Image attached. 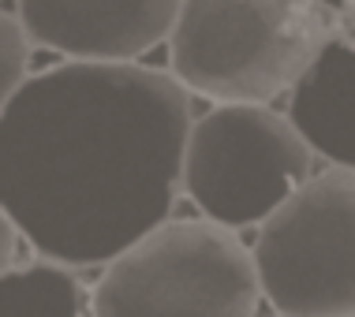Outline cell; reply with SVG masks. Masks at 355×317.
Instances as JSON below:
<instances>
[{
  "mask_svg": "<svg viewBox=\"0 0 355 317\" xmlns=\"http://www.w3.org/2000/svg\"><path fill=\"white\" fill-rule=\"evenodd\" d=\"M187 90L146 64H56L0 120V206L45 262L109 265L184 190Z\"/></svg>",
  "mask_w": 355,
  "mask_h": 317,
  "instance_id": "6da1fadb",
  "label": "cell"
},
{
  "mask_svg": "<svg viewBox=\"0 0 355 317\" xmlns=\"http://www.w3.org/2000/svg\"><path fill=\"white\" fill-rule=\"evenodd\" d=\"M314 8L288 0H187L168 37L172 79L220 105H258L295 90L322 49Z\"/></svg>",
  "mask_w": 355,
  "mask_h": 317,
  "instance_id": "7a4b0ae2",
  "label": "cell"
},
{
  "mask_svg": "<svg viewBox=\"0 0 355 317\" xmlns=\"http://www.w3.org/2000/svg\"><path fill=\"white\" fill-rule=\"evenodd\" d=\"M254 251L214 220H165L105 265L90 317H254Z\"/></svg>",
  "mask_w": 355,
  "mask_h": 317,
  "instance_id": "3957f363",
  "label": "cell"
},
{
  "mask_svg": "<svg viewBox=\"0 0 355 317\" xmlns=\"http://www.w3.org/2000/svg\"><path fill=\"white\" fill-rule=\"evenodd\" d=\"M311 172V146L292 120L258 105H217L191 123L184 194L202 220L228 228L266 224L292 201Z\"/></svg>",
  "mask_w": 355,
  "mask_h": 317,
  "instance_id": "277c9868",
  "label": "cell"
},
{
  "mask_svg": "<svg viewBox=\"0 0 355 317\" xmlns=\"http://www.w3.org/2000/svg\"><path fill=\"white\" fill-rule=\"evenodd\" d=\"M254 265L281 317H355V172L306 179L262 224Z\"/></svg>",
  "mask_w": 355,
  "mask_h": 317,
  "instance_id": "5b68a950",
  "label": "cell"
},
{
  "mask_svg": "<svg viewBox=\"0 0 355 317\" xmlns=\"http://www.w3.org/2000/svg\"><path fill=\"white\" fill-rule=\"evenodd\" d=\"M31 42L68 64H139L165 45L180 19L176 0H23L15 8Z\"/></svg>",
  "mask_w": 355,
  "mask_h": 317,
  "instance_id": "8992f818",
  "label": "cell"
},
{
  "mask_svg": "<svg viewBox=\"0 0 355 317\" xmlns=\"http://www.w3.org/2000/svg\"><path fill=\"white\" fill-rule=\"evenodd\" d=\"M288 120L311 153L355 172V45L325 42L292 90Z\"/></svg>",
  "mask_w": 355,
  "mask_h": 317,
  "instance_id": "52a82bcc",
  "label": "cell"
},
{
  "mask_svg": "<svg viewBox=\"0 0 355 317\" xmlns=\"http://www.w3.org/2000/svg\"><path fill=\"white\" fill-rule=\"evenodd\" d=\"M0 317H90V295L64 265L8 269L0 276Z\"/></svg>",
  "mask_w": 355,
  "mask_h": 317,
  "instance_id": "ba28073f",
  "label": "cell"
},
{
  "mask_svg": "<svg viewBox=\"0 0 355 317\" xmlns=\"http://www.w3.org/2000/svg\"><path fill=\"white\" fill-rule=\"evenodd\" d=\"M31 34L23 30L19 15L0 12V120L15 93L26 86V64H31Z\"/></svg>",
  "mask_w": 355,
  "mask_h": 317,
  "instance_id": "9c48e42d",
  "label": "cell"
},
{
  "mask_svg": "<svg viewBox=\"0 0 355 317\" xmlns=\"http://www.w3.org/2000/svg\"><path fill=\"white\" fill-rule=\"evenodd\" d=\"M15 251H19V228L12 224V217L4 213V206H0V276L12 269Z\"/></svg>",
  "mask_w": 355,
  "mask_h": 317,
  "instance_id": "30bf717a",
  "label": "cell"
},
{
  "mask_svg": "<svg viewBox=\"0 0 355 317\" xmlns=\"http://www.w3.org/2000/svg\"><path fill=\"white\" fill-rule=\"evenodd\" d=\"M0 12H4V8H0Z\"/></svg>",
  "mask_w": 355,
  "mask_h": 317,
  "instance_id": "8fae6325",
  "label": "cell"
}]
</instances>
